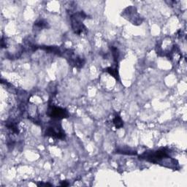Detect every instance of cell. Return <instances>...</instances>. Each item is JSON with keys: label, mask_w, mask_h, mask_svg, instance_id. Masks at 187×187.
<instances>
[{"label": "cell", "mask_w": 187, "mask_h": 187, "mask_svg": "<svg viewBox=\"0 0 187 187\" xmlns=\"http://www.w3.org/2000/svg\"><path fill=\"white\" fill-rule=\"evenodd\" d=\"M170 150L168 148H164L157 151H148L144 152L140 156L139 158L154 164H163V166L167 167L166 160L170 158Z\"/></svg>", "instance_id": "6da1fadb"}, {"label": "cell", "mask_w": 187, "mask_h": 187, "mask_svg": "<svg viewBox=\"0 0 187 187\" xmlns=\"http://www.w3.org/2000/svg\"><path fill=\"white\" fill-rule=\"evenodd\" d=\"M113 124L115 125L116 129H121L123 126V120L121 118V116L118 115V114H116L113 120Z\"/></svg>", "instance_id": "9c48e42d"}, {"label": "cell", "mask_w": 187, "mask_h": 187, "mask_svg": "<svg viewBox=\"0 0 187 187\" xmlns=\"http://www.w3.org/2000/svg\"><path fill=\"white\" fill-rule=\"evenodd\" d=\"M61 186H68L69 183H67V181H62V183H61Z\"/></svg>", "instance_id": "5bb4252c"}, {"label": "cell", "mask_w": 187, "mask_h": 187, "mask_svg": "<svg viewBox=\"0 0 187 187\" xmlns=\"http://www.w3.org/2000/svg\"><path fill=\"white\" fill-rule=\"evenodd\" d=\"M47 115L53 119L59 121V120L68 119L70 116V113L65 108L55 106V105H49L47 110Z\"/></svg>", "instance_id": "8992f818"}, {"label": "cell", "mask_w": 187, "mask_h": 187, "mask_svg": "<svg viewBox=\"0 0 187 187\" xmlns=\"http://www.w3.org/2000/svg\"><path fill=\"white\" fill-rule=\"evenodd\" d=\"M106 72H108L110 75H112L114 78L117 81H119V71H118V69L116 68H108L106 69Z\"/></svg>", "instance_id": "30bf717a"}, {"label": "cell", "mask_w": 187, "mask_h": 187, "mask_svg": "<svg viewBox=\"0 0 187 187\" xmlns=\"http://www.w3.org/2000/svg\"><path fill=\"white\" fill-rule=\"evenodd\" d=\"M45 134V135L54 137V138L56 139L63 140L66 137L65 132L63 130L61 123L57 122H53L52 123H50L47 127Z\"/></svg>", "instance_id": "5b68a950"}, {"label": "cell", "mask_w": 187, "mask_h": 187, "mask_svg": "<svg viewBox=\"0 0 187 187\" xmlns=\"http://www.w3.org/2000/svg\"><path fill=\"white\" fill-rule=\"evenodd\" d=\"M121 16L124 18L125 19H126L127 21L131 22L133 25H140L143 23V19L141 18V16L137 12V9L135 7L130 6L126 8L125 10H123V11L121 14Z\"/></svg>", "instance_id": "277c9868"}, {"label": "cell", "mask_w": 187, "mask_h": 187, "mask_svg": "<svg viewBox=\"0 0 187 187\" xmlns=\"http://www.w3.org/2000/svg\"><path fill=\"white\" fill-rule=\"evenodd\" d=\"M116 153L126 154V155H136L137 152L135 151L132 149H124V148H121V149L116 150Z\"/></svg>", "instance_id": "7c38bea8"}, {"label": "cell", "mask_w": 187, "mask_h": 187, "mask_svg": "<svg viewBox=\"0 0 187 187\" xmlns=\"http://www.w3.org/2000/svg\"><path fill=\"white\" fill-rule=\"evenodd\" d=\"M87 18V15L83 11L75 12L70 16L71 26L73 32L79 36L86 35L88 32L87 28L83 24V21Z\"/></svg>", "instance_id": "7a4b0ae2"}, {"label": "cell", "mask_w": 187, "mask_h": 187, "mask_svg": "<svg viewBox=\"0 0 187 187\" xmlns=\"http://www.w3.org/2000/svg\"><path fill=\"white\" fill-rule=\"evenodd\" d=\"M6 126L8 130H10L12 133L15 134H19V130L17 124L16 122H14L13 121H8L6 123Z\"/></svg>", "instance_id": "52a82bcc"}, {"label": "cell", "mask_w": 187, "mask_h": 187, "mask_svg": "<svg viewBox=\"0 0 187 187\" xmlns=\"http://www.w3.org/2000/svg\"><path fill=\"white\" fill-rule=\"evenodd\" d=\"M61 56L64 57L69 62V64L75 68L81 69L85 64L84 58L76 54L73 50H71V49H66L64 50L61 54Z\"/></svg>", "instance_id": "3957f363"}, {"label": "cell", "mask_w": 187, "mask_h": 187, "mask_svg": "<svg viewBox=\"0 0 187 187\" xmlns=\"http://www.w3.org/2000/svg\"><path fill=\"white\" fill-rule=\"evenodd\" d=\"M110 50H111L113 58V60L115 61L116 64H118V62H119V57H120V53H119V49L116 48V47L111 46L110 47Z\"/></svg>", "instance_id": "8fae6325"}, {"label": "cell", "mask_w": 187, "mask_h": 187, "mask_svg": "<svg viewBox=\"0 0 187 187\" xmlns=\"http://www.w3.org/2000/svg\"><path fill=\"white\" fill-rule=\"evenodd\" d=\"M34 26L35 27L36 29H37L38 30H41V29H43L48 28V23L47 21H45V20H43V19L38 20L37 21H36V22L34 23Z\"/></svg>", "instance_id": "ba28073f"}, {"label": "cell", "mask_w": 187, "mask_h": 187, "mask_svg": "<svg viewBox=\"0 0 187 187\" xmlns=\"http://www.w3.org/2000/svg\"><path fill=\"white\" fill-rule=\"evenodd\" d=\"M37 185L38 186H51L52 184H50V183H37Z\"/></svg>", "instance_id": "4fadbf2b"}]
</instances>
